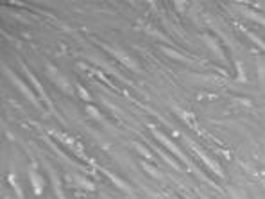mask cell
<instances>
[{
    "label": "cell",
    "instance_id": "6da1fadb",
    "mask_svg": "<svg viewBox=\"0 0 265 199\" xmlns=\"http://www.w3.org/2000/svg\"><path fill=\"white\" fill-rule=\"evenodd\" d=\"M4 74H5V76H7V77H9L11 83H13V85L16 86V88H18L20 92H22L23 97H25V99H27L29 102H31V104H34V106H36V108H42V106H40V102H38V99H36V95H34L33 92L29 90L27 85H25V83H23V81L20 79V77L16 76V74H14V72L11 70V68L4 66Z\"/></svg>",
    "mask_w": 265,
    "mask_h": 199
},
{
    "label": "cell",
    "instance_id": "7a4b0ae2",
    "mask_svg": "<svg viewBox=\"0 0 265 199\" xmlns=\"http://www.w3.org/2000/svg\"><path fill=\"white\" fill-rule=\"evenodd\" d=\"M47 74H49L51 81L57 86V88H59V90H63L65 94H68V95L74 94V88H72V85H70V81L66 79V77L63 76V74H61L54 65H47Z\"/></svg>",
    "mask_w": 265,
    "mask_h": 199
},
{
    "label": "cell",
    "instance_id": "3957f363",
    "mask_svg": "<svg viewBox=\"0 0 265 199\" xmlns=\"http://www.w3.org/2000/svg\"><path fill=\"white\" fill-rule=\"evenodd\" d=\"M103 49H106L107 52L111 54V56H115L118 61H122V65H126L127 68H131L133 72H138L140 70V66H138V63L136 61H133L129 56H127L124 50H120V49H115V47H111V45H103Z\"/></svg>",
    "mask_w": 265,
    "mask_h": 199
},
{
    "label": "cell",
    "instance_id": "277c9868",
    "mask_svg": "<svg viewBox=\"0 0 265 199\" xmlns=\"http://www.w3.org/2000/svg\"><path fill=\"white\" fill-rule=\"evenodd\" d=\"M151 131H153V133H154V137L158 138L159 142H163V144H165V146H167V147H168V149H170V151H172V152H176L177 156L181 158V160H183V161H185L186 165H190V161H188V158H186V156H185V154H183V152H181V151H179V147H176V146H174V144H172V142H170V140H168V138H167V137H165V135H163V133H159V131H158V129L154 128V126H151Z\"/></svg>",
    "mask_w": 265,
    "mask_h": 199
},
{
    "label": "cell",
    "instance_id": "5b68a950",
    "mask_svg": "<svg viewBox=\"0 0 265 199\" xmlns=\"http://www.w3.org/2000/svg\"><path fill=\"white\" fill-rule=\"evenodd\" d=\"M29 181H31V185H33L34 194L40 198V196L43 194V189H45V181H43L42 174H40V172H36V169H34V167H31V169H29Z\"/></svg>",
    "mask_w": 265,
    "mask_h": 199
},
{
    "label": "cell",
    "instance_id": "8992f818",
    "mask_svg": "<svg viewBox=\"0 0 265 199\" xmlns=\"http://www.w3.org/2000/svg\"><path fill=\"white\" fill-rule=\"evenodd\" d=\"M23 72H25V76L29 77V81H31V83H33V86H34V88H36L38 95H40V97H42V99L45 100L47 104L51 106V109H52V102H51V99H49V95L45 94V90H43V86L40 85V81H38L36 77H34L33 74H31V70H29V68H27V66H25V65H23Z\"/></svg>",
    "mask_w": 265,
    "mask_h": 199
},
{
    "label": "cell",
    "instance_id": "52a82bcc",
    "mask_svg": "<svg viewBox=\"0 0 265 199\" xmlns=\"http://www.w3.org/2000/svg\"><path fill=\"white\" fill-rule=\"evenodd\" d=\"M70 180H72V183H74L75 187H79V189L88 190V192H93V190H95V185H93L92 181L86 180V178L81 174H70Z\"/></svg>",
    "mask_w": 265,
    "mask_h": 199
},
{
    "label": "cell",
    "instance_id": "ba28073f",
    "mask_svg": "<svg viewBox=\"0 0 265 199\" xmlns=\"http://www.w3.org/2000/svg\"><path fill=\"white\" fill-rule=\"evenodd\" d=\"M51 180H52V187H54V192H56L57 199H66V196L63 194V189H61V181L54 169H51Z\"/></svg>",
    "mask_w": 265,
    "mask_h": 199
},
{
    "label": "cell",
    "instance_id": "9c48e42d",
    "mask_svg": "<svg viewBox=\"0 0 265 199\" xmlns=\"http://www.w3.org/2000/svg\"><path fill=\"white\" fill-rule=\"evenodd\" d=\"M54 135H56L57 138H59V140H63V144H66V146L70 147V149H74L75 152H81V154H83V149H81V146H77V144H74L75 140H72V138L70 137H66V135H61V133H54ZM84 156V154H83Z\"/></svg>",
    "mask_w": 265,
    "mask_h": 199
},
{
    "label": "cell",
    "instance_id": "30bf717a",
    "mask_svg": "<svg viewBox=\"0 0 265 199\" xmlns=\"http://www.w3.org/2000/svg\"><path fill=\"white\" fill-rule=\"evenodd\" d=\"M190 146H192V149H194V151H197V152H199V156H201V158H203V160H205V161H206V163H208V167H212V169H213V171H215V172H217V174H219V176H220V174H222V172H220V169H219V167L215 165L213 161L210 160V158H208V156H206L205 152L201 151L199 147H197V146H194V144H190Z\"/></svg>",
    "mask_w": 265,
    "mask_h": 199
},
{
    "label": "cell",
    "instance_id": "8fae6325",
    "mask_svg": "<svg viewBox=\"0 0 265 199\" xmlns=\"http://www.w3.org/2000/svg\"><path fill=\"white\" fill-rule=\"evenodd\" d=\"M103 172H104V174L107 176V178H109V180L113 181V183H115L116 187H118V189H122V190H126V192H129V187H127L126 183H124V181H120V180H118V178H116L115 174H111V172L104 171V169H103Z\"/></svg>",
    "mask_w": 265,
    "mask_h": 199
},
{
    "label": "cell",
    "instance_id": "7c38bea8",
    "mask_svg": "<svg viewBox=\"0 0 265 199\" xmlns=\"http://www.w3.org/2000/svg\"><path fill=\"white\" fill-rule=\"evenodd\" d=\"M86 111H88V115L92 117V119H95V120H103V115H101V111H99L95 106H86Z\"/></svg>",
    "mask_w": 265,
    "mask_h": 199
},
{
    "label": "cell",
    "instance_id": "4fadbf2b",
    "mask_svg": "<svg viewBox=\"0 0 265 199\" xmlns=\"http://www.w3.org/2000/svg\"><path fill=\"white\" fill-rule=\"evenodd\" d=\"M9 181H11V187L14 189V192H16V196H18V199H23V192L20 190L18 183H16V178H14V174H9Z\"/></svg>",
    "mask_w": 265,
    "mask_h": 199
},
{
    "label": "cell",
    "instance_id": "5bb4252c",
    "mask_svg": "<svg viewBox=\"0 0 265 199\" xmlns=\"http://www.w3.org/2000/svg\"><path fill=\"white\" fill-rule=\"evenodd\" d=\"M77 92H79V95L81 97H83V100H86V102H88V100H92V97H90V94L86 90H84L83 86H77Z\"/></svg>",
    "mask_w": 265,
    "mask_h": 199
}]
</instances>
